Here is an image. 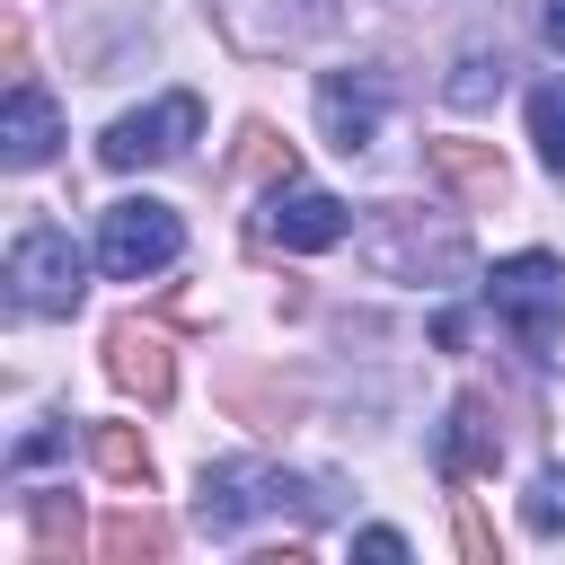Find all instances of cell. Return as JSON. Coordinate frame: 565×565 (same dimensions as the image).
Returning <instances> with one entry per match:
<instances>
[{"mask_svg": "<svg viewBox=\"0 0 565 565\" xmlns=\"http://www.w3.org/2000/svg\"><path fill=\"white\" fill-rule=\"evenodd\" d=\"M388 106H397V79H388L380 62H362V71H327V79H318V132H327L344 159L380 141Z\"/></svg>", "mask_w": 565, "mask_h": 565, "instance_id": "cell-6", "label": "cell"}, {"mask_svg": "<svg viewBox=\"0 0 565 565\" xmlns=\"http://www.w3.org/2000/svg\"><path fill=\"white\" fill-rule=\"evenodd\" d=\"M494 450H503V441H494V424H486V397H459V406H450V424H441V450H433V459H441V477L459 486V477L494 468Z\"/></svg>", "mask_w": 565, "mask_h": 565, "instance_id": "cell-9", "label": "cell"}, {"mask_svg": "<svg viewBox=\"0 0 565 565\" xmlns=\"http://www.w3.org/2000/svg\"><path fill=\"white\" fill-rule=\"evenodd\" d=\"M327 503H335L327 486H309L274 459H212L203 486H194V521L212 539H238L247 521H282V512H327Z\"/></svg>", "mask_w": 565, "mask_h": 565, "instance_id": "cell-1", "label": "cell"}, {"mask_svg": "<svg viewBox=\"0 0 565 565\" xmlns=\"http://www.w3.org/2000/svg\"><path fill=\"white\" fill-rule=\"evenodd\" d=\"M256 238L265 247H291V256H318V247L353 238V203L344 194H318V185H274L265 212H256Z\"/></svg>", "mask_w": 565, "mask_h": 565, "instance_id": "cell-7", "label": "cell"}, {"mask_svg": "<svg viewBox=\"0 0 565 565\" xmlns=\"http://www.w3.org/2000/svg\"><path fill=\"white\" fill-rule=\"evenodd\" d=\"M530 141H539L547 177H565V79H539L530 88Z\"/></svg>", "mask_w": 565, "mask_h": 565, "instance_id": "cell-12", "label": "cell"}, {"mask_svg": "<svg viewBox=\"0 0 565 565\" xmlns=\"http://www.w3.org/2000/svg\"><path fill=\"white\" fill-rule=\"evenodd\" d=\"M177 256H185V221H177L168 203L132 194V203H106V212H97V274L150 282V274H168Z\"/></svg>", "mask_w": 565, "mask_h": 565, "instance_id": "cell-4", "label": "cell"}, {"mask_svg": "<svg viewBox=\"0 0 565 565\" xmlns=\"http://www.w3.org/2000/svg\"><path fill=\"white\" fill-rule=\"evenodd\" d=\"M503 71H512V62H503V44H468V53H459V71L441 79V97L468 115V106H486V97L503 88Z\"/></svg>", "mask_w": 565, "mask_h": 565, "instance_id": "cell-11", "label": "cell"}, {"mask_svg": "<svg viewBox=\"0 0 565 565\" xmlns=\"http://www.w3.org/2000/svg\"><path fill=\"white\" fill-rule=\"evenodd\" d=\"M353 547H362V556H406V539H397V530H362Z\"/></svg>", "mask_w": 565, "mask_h": 565, "instance_id": "cell-16", "label": "cell"}, {"mask_svg": "<svg viewBox=\"0 0 565 565\" xmlns=\"http://www.w3.org/2000/svg\"><path fill=\"white\" fill-rule=\"evenodd\" d=\"M88 450H97V468H106V477H124V486H141V477H150V450H141L124 424H97V433H88Z\"/></svg>", "mask_w": 565, "mask_h": 565, "instance_id": "cell-13", "label": "cell"}, {"mask_svg": "<svg viewBox=\"0 0 565 565\" xmlns=\"http://www.w3.org/2000/svg\"><path fill=\"white\" fill-rule=\"evenodd\" d=\"M53 141H62L53 97H44L35 79H18V88H9V124H0V159H9V168H44V159H53Z\"/></svg>", "mask_w": 565, "mask_h": 565, "instance_id": "cell-8", "label": "cell"}, {"mask_svg": "<svg viewBox=\"0 0 565 565\" xmlns=\"http://www.w3.org/2000/svg\"><path fill=\"white\" fill-rule=\"evenodd\" d=\"M97 547H106V556H150V547H159V521L124 512V521H106V530H97Z\"/></svg>", "mask_w": 565, "mask_h": 565, "instance_id": "cell-15", "label": "cell"}, {"mask_svg": "<svg viewBox=\"0 0 565 565\" xmlns=\"http://www.w3.org/2000/svg\"><path fill=\"white\" fill-rule=\"evenodd\" d=\"M521 521H530L539 539H556V530H565V468H539V477H530V494H521Z\"/></svg>", "mask_w": 565, "mask_h": 565, "instance_id": "cell-14", "label": "cell"}, {"mask_svg": "<svg viewBox=\"0 0 565 565\" xmlns=\"http://www.w3.org/2000/svg\"><path fill=\"white\" fill-rule=\"evenodd\" d=\"M79 291H88V256L71 247V230L62 221L18 230V247H9V309L18 318H71Z\"/></svg>", "mask_w": 565, "mask_h": 565, "instance_id": "cell-3", "label": "cell"}, {"mask_svg": "<svg viewBox=\"0 0 565 565\" xmlns=\"http://www.w3.org/2000/svg\"><path fill=\"white\" fill-rule=\"evenodd\" d=\"M539 35H547V44L565 53V0H547V9H539Z\"/></svg>", "mask_w": 565, "mask_h": 565, "instance_id": "cell-17", "label": "cell"}, {"mask_svg": "<svg viewBox=\"0 0 565 565\" xmlns=\"http://www.w3.org/2000/svg\"><path fill=\"white\" fill-rule=\"evenodd\" d=\"M203 132V97H159V106H141V115H115L106 132H97V159L106 168H168V159H185V141Z\"/></svg>", "mask_w": 565, "mask_h": 565, "instance_id": "cell-5", "label": "cell"}, {"mask_svg": "<svg viewBox=\"0 0 565 565\" xmlns=\"http://www.w3.org/2000/svg\"><path fill=\"white\" fill-rule=\"evenodd\" d=\"M106 353H115V380H124V388H141V397H168V380H177V371H168V344H159V335H141V327H115V344H106Z\"/></svg>", "mask_w": 565, "mask_h": 565, "instance_id": "cell-10", "label": "cell"}, {"mask_svg": "<svg viewBox=\"0 0 565 565\" xmlns=\"http://www.w3.org/2000/svg\"><path fill=\"white\" fill-rule=\"evenodd\" d=\"M486 309L521 335V353H530V362H547V344H556V327H565V265H556L547 247L503 256V265L486 274Z\"/></svg>", "mask_w": 565, "mask_h": 565, "instance_id": "cell-2", "label": "cell"}]
</instances>
